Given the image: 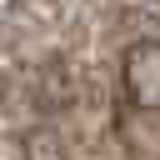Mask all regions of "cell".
Wrapping results in <instances>:
<instances>
[{"mask_svg":"<svg viewBox=\"0 0 160 160\" xmlns=\"http://www.w3.org/2000/svg\"><path fill=\"white\" fill-rule=\"evenodd\" d=\"M120 80L135 110H160V40H135L120 60Z\"/></svg>","mask_w":160,"mask_h":160,"instance_id":"1","label":"cell"}]
</instances>
